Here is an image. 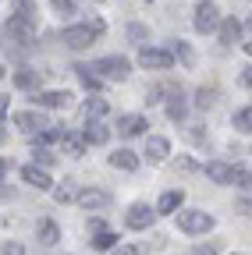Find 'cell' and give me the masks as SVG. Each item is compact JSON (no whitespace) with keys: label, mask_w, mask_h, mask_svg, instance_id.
Masks as SVG:
<instances>
[{"label":"cell","mask_w":252,"mask_h":255,"mask_svg":"<svg viewBox=\"0 0 252 255\" xmlns=\"http://www.w3.org/2000/svg\"><path fill=\"white\" fill-rule=\"evenodd\" d=\"M128 39H132V43H146V39H149V32H146L142 25H128Z\"/></svg>","instance_id":"836d02e7"},{"label":"cell","mask_w":252,"mask_h":255,"mask_svg":"<svg viewBox=\"0 0 252 255\" xmlns=\"http://www.w3.org/2000/svg\"><path fill=\"white\" fill-rule=\"evenodd\" d=\"M21 181H25V184H32L36 191H50V188H53V181H50L46 167H39V163H28V167H21Z\"/></svg>","instance_id":"ba28073f"},{"label":"cell","mask_w":252,"mask_h":255,"mask_svg":"<svg viewBox=\"0 0 252 255\" xmlns=\"http://www.w3.org/2000/svg\"><path fill=\"white\" fill-rule=\"evenodd\" d=\"M39 241H43V245H57V241H60V231H57L53 220H43V223H39Z\"/></svg>","instance_id":"484cf974"},{"label":"cell","mask_w":252,"mask_h":255,"mask_svg":"<svg viewBox=\"0 0 252 255\" xmlns=\"http://www.w3.org/2000/svg\"><path fill=\"white\" fill-rule=\"evenodd\" d=\"M192 25H196V32H213V28H220V11H217V4L213 0H203V4L196 7V18H192Z\"/></svg>","instance_id":"5b68a950"},{"label":"cell","mask_w":252,"mask_h":255,"mask_svg":"<svg viewBox=\"0 0 252 255\" xmlns=\"http://www.w3.org/2000/svg\"><path fill=\"white\" fill-rule=\"evenodd\" d=\"M188 255H217V248H213V245H196Z\"/></svg>","instance_id":"8d00e7d4"},{"label":"cell","mask_w":252,"mask_h":255,"mask_svg":"<svg viewBox=\"0 0 252 255\" xmlns=\"http://www.w3.org/2000/svg\"><path fill=\"white\" fill-rule=\"evenodd\" d=\"M153 216H156V209H149L146 202H135L124 220H128V227H132V231H146L149 223H153Z\"/></svg>","instance_id":"9c48e42d"},{"label":"cell","mask_w":252,"mask_h":255,"mask_svg":"<svg viewBox=\"0 0 252 255\" xmlns=\"http://www.w3.org/2000/svg\"><path fill=\"white\" fill-rule=\"evenodd\" d=\"M36 107H43V110H68L71 107V92H64V89L36 92Z\"/></svg>","instance_id":"52a82bcc"},{"label":"cell","mask_w":252,"mask_h":255,"mask_svg":"<svg viewBox=\"0 0 252 255\" xmlns=\"http://www.w3.org/2000/svg\"><path fill=\"white\" fill-rule=\"evenodd\" d=\"M32 163H39V167H50V163H53V156H50L43 145H39V149L32 145Z\"/></svg>","instance_id":"1f68e13d"},{"label":"cell","mask_w":252,"mask_h":255,"mask_svg":"<svg viewBox=\"0 0 252 255\" xmlns=\"http://www.w3.org/2000/svg\"><path fill=\"white\" fill-rule=\"evenodd\" d=\"M185 114H188V103H185L181 89H174V96L167 100V117H171V121H185Z\"/></svg>","instance_id":"ffe728a7"},{"label":"cell","mask_w":252,"mask_h":255,"mask_svg":"<svg viewBox=\"0 0 252 255\" xmlns=\"http://www.w3.org/2000/svg\"><path fill=\"white\" fill-rule=\"evenodd\" d=\"M114 255H139V248H132V245H121Z\"/></svg>","instance_id":"74e56055"},{"label":"cell","mask_w":252,"mask_h":255,"mask_svg":"<svg viewBox=\"0 0 252 255\" xmlns=\"http://www.w3.org/2000/svg\"><path fill=\"white\" fill-rule=\"evenodd\" d=\"M171 53H174V57H178V60L185 64V68H192V64H196V53L188 50V46H185L181 39H178V43H171Z\"/></svg>","instance_id":"4316f807"},{"label":"cell","mask_w":252,"mask_h":255,"mask_svg":"<svg viewBox=\"0 0 252 255\" xmlns=\"http://www.w3.org/2000/svg\"><path fill=\"white\" fill-rule=\"evenodd\" d=\"M11 7H14V14H25L36 21V0H11Z\"/></svg>","instance_id":"f1b7e54d"},{"label":"cell","mask_w":252,"mask_h":255,"mask_svg":"<svg viewBox=\"0 0 252 255\" xmlns=\"http://www.w3.org/2000/svg\"><path fill=\"white\" fill-rule=\"evenodd\" d=\"M110 167L132 174V170H139V156H135L132 149H114V152H110Z\"/></svg>","instance_id":"5bb4252c"},{"label":"cell","mask_w":252,"mask_h":255,"mask_svg":"<svg viewBox=\"0 0 252 255\" xmlns=\"http://www.w3.org/2000/svg\"><path fill=\"white\" fill-rule=\"evenodd\" d=\"M75 75H78V78H82V85H85V89H89V92H96V89H100V85H103V78H100V75H96V71H92V68H85V64H78V68H75Z\"/></svg>","instance_id":"603a6c76"},{"label":"cell","mask_w":252,"mask_h":255,"mask_svg":"<svg viewBox=\"0 0 252 255\" xmlns=\"http://www.w3.org/2000/svg\"><path fill=\"white\" fill-rule=\"evenodd\" d=\"M60 145H64L68 156H82L89 142H85V135H64V142H60Z\"/></svg>","instance_id":"d4e9b609"},{"label":"cell","mask_w":252,"mask_h":255,"mask_svg":"<svg viewBox=\"0 0 252 255\" xmlns=\"http://www.w3.org/2000/svg\"><path fill=\"white\" fill-rule=\"evenodd\" d=\"M53 199H57L60 206H64V202H71V199H78V191H75V188H71V184L64 181V184H60V188H53Z\"/></svg>","instance_id":"f546056e"},{"label":"cell","mask_w":252,"mask_h":255,"mask_svg":"<svg viewBox=\"0 0 252 255\" xmlns=\"http://www.w3.org/2000/svg\"><path fill=\"white\" fill-rule=\"evenodd\" d=\"M78 206L82 209H103V206H110V195H107V191H100V188H82L78 191Z\"/></svg>","instance_id":"8fae6325"},{"label":"cell","mask_w":252,"mask_h":255,"mask_svg":"<svg viewBox=\"0 0 252 255\" xmlns=\"http://www.w3.org/2000/svg\"><path fill=\"white\" fill-rule=\"evenodd\" d=\"M139 64L142 68H153V71H167L174 64V53L171 50H156V46H142L139 50Z\"/></svg>","instance_id":"8992f818"},{"label":"cell","mask_w":252,"mask_h":255,"mask_svg":"<svg viewBox=\"0 0 252 255\" xmlns=\"http://www.w3.org/2000/svg\"><path fill=\"white\" fill-rule=\"evenodd\" d=\"M167 156H171V142H167V138H160V135L146 138V159H149L153 167H160Z\"/></svg>","instance_id":"30bf717a"},{"label":"cell","mask_w":252,"mask_h":255,"mask_svg":"<svg viewBox=\"0 0 252 255\" xmlns=\"http://www.w3.org/2000/svg\"><path fill=\"white\" fill-rule=\"evenodd\" d=\"M92 71H100V78H110V82H124L132 75V64L124 57H100L92 64Z\"/></svg>","instance_id":"3957f363"},{"label":"cell","mask_w":252,"mask_h":255,"mask_svg":"<svg viewBox=\"0 0 252 255\" xmlns=\"http://www.w3.org/2000/svg\"><path fill=\"white\" fill-rule=\"evenodd\" d=\"M245 53H249V57H252V39H249V43H245Z\"/></svg>","instance_id":"ab89813d"},{"label":"cell","mask_w":252,"mask_h":255,"mask_svg":"<svg viewBox=\"0 0 252 255\" xmlns=\"http://www.w3.org/2000/svg\"><path fill=\"white\" fill-rule=\"evenodd\" d=\"M114 245H117V234H110V231L92 234V248H96V252H107V248H114Z\"/></svg>","instance_id":"83f0119b"},{"label":"cell","mask_w":252,"mask_h":255,"mask_svg":"<svg viewBox=\"0 0 252 255\" xmlns=\"http://www.w3.org/2000/svg\"><path fill=\"white\" fill-rule=\"evenodd\" d=\"M235 213H242V216L252 220V195H242V199L235 202Z\"/></svg>","instance_id":"d6a6232c"},{"label":"cell","mask_w":252,"mask_h":255,"mask_svg":"<svg viewBox=\"0 0 252 255\" xmlns=\"http://www.w3.org/2000/svg\"><path fill=\"white\" fill-rule=\"evenodd\" d=\"M4 39H11V43H32L36 39V21L25 18V14H11L4 21Z\"/></svg>","instance_id":"6da1fadb"},{"label":"cell","mask_w":252,"mask_h":255,"mask_svg":"<svg viewBox=\"0 0 252 255\" xmlns=\"http://www.w3.org/2000/svg\"><path fill=\"white\" fill-rule=\"evenodd\" d=\"M231 124H235V131H242V135H252V107H242V110H235Z\"/></svg>","instance_id":"7402d4cb"},{"label":"cell","mask_w":252,"mask_h":255,"mask_svg":"<svg viewBox=\"0 0 252 255\" xmlns=\"http://www.w3.org/2000/svg\"><path fill=\"white\" fill-rule=\"evenodd\" d=\"M181 202H185V191L181 188H171L160 195V202H156V213H181Z\"/></svg>","instance_id":"2e32d148"},{"label":"cell","mask_w":252,"mask_h":255,"mask_svg":"<svg viewBox=\"0 0 252 255\" xmlns=\"http://www.w3.org/2000/svg\"><path fill=\"white\" fill-rule=\"evenodd\" d=\"M206 177L213 184H231L235 181V167L224 163V159H210V163H206Z\"/></svg>","instance_id":"4fadbf2b"},{"label":"cell","mask_w":252,"mask_h":255,"mask_svg":"<svg viewBox=\"0 0 252 255\" xmlns=\"http://www.w3.org/2000/svg\"><path fill=\"white\" fill-rule=\"evenodd\" d=\"M14 85H18V89H39V75H36L32 68H18V71H14Z\"/></svg>","instance_id":"cb8c5ba5"},{"label":"cell","mask_w":252,"mask_h":255,"mask_svg":"<svg viewBox=\"0 0 252 255\" xmlns=\"http://www.w3.org/2000/svg\"><path fill=\"white\" fill-rule=\"evenodd\" d=\"M117 131H121L124 138L142 135V131H146V117H139V114H124V117L117 121Z\"/></svg>","instance_id":"9a60e30c"},{"label":"cell","mask_w":252,"mask_h":255,"mask_svg":"<svg viewBox=\"0 0 252 255\" xmlns=\"http://www.w3.org/2000/svg\"><path fill=\"white\" fill-rule=\"evenodd\" d=\"M217 32H220V43L231 46V43H238V39H242V21H238V18H224Z\"/></svg>","instance_id":"e0dca14e"},{"label":"cell","mask_w":252,"mask_h":255,"mask_svg":"<svg viewBox=\"0 0 252 255\" xmlns=\"http://www.w3.org/2000/svg\"><path fill=\"white\" fill-rule=\"evenodd\" d=\"M82 110H85V117H89V121H100V117L107 114V100H103V96H96V92H92L89 100L82 103Z\"/></svg>","instance_id":"d6986e66"},{"label":"cell","mask_w":252,"mask_h":255,"mask_svg":"<svg viewBox=\"0 0 252 255\" xmlns=\"http://www.w3.org/2000/svg\"><path fill=\"white\" fill-rule=\"evenodd\" d=\"M57 14H75V0H50Z\"/></svg>","instance_id":"e575fe53"},{"label":"cell","mask_w":252,"mask_h":255,"mask_svg":"<svg viewBox=\"0 0 252 255\" xmlns=\"http://www.w3.org/2000/svg\"><path fill=\"white\" fill-rule=\"evenodd\" d=\"M231 184H238L242 191H252V174L245 170V167H235V181Z\"/></svg>","instance_id":"4dcf8cb0"},{"label":"cell","mask_w":252,"mask_h":255,"mask_svg":"<svg viewBox=\"0 0 252 255\" xmlns=\"http://www.w3.org/2000/svg\"><path fill=\"white\" fill-rule=\"evenodd\" d=\"M82 135H85V142H89V145H103V142L110 138V131H107V128H103L100 121H89Z\"/></svg>","instance_id":"ac0fdd59"},{"label":"cell","mask_w":252,"mask_h":255,"mask_svg":"<svg viewBox=\"0 0 252 255\" xmlns=\"http://www.w3.org/2000/svg\"><path fill=\"white\" fill-rule=\"evenodd\" d=\"M178 227L185 234H210L213 231V216L203 209H181L178 213Z\"/></svg>","instance_id":"7a4b0ae2"},{"label":"cell","mask_w":252,"mask_h":255,"mask_svg":"<svg viewBox=\"0 0 252 255\" xmlns=\"http://www.w3.org/2000/svg\"><path fill=\"white\" fill-rule=\"evenodd\" d=\"M4 255H25V248L18 241H4Z\"/></svg>","instance_id":"d590c367"},{"label":"cell","mask_w":252,"mask_h":255,"mask_svg":"<svg viewBox=\"0 0 252 255\" xmlns=\"http://www.w3.org/2000/svg\"><path fill=\"white\" fill-rule=\"evenodd\" d=\"M96 36H100V32L92 28L89 21H85V25H68V28H64V46H71V50H89L92 43H96Z\"/></svg>","instance_id":"277c9868"},{"label":"cell","mask_w":252,"mask_h":255,"mask_svg":"<svg viewBox=\"0 0 252 255\" xmlns=\"http://www.w3.org/2000/svg\"><path fill=\"white\" fill-rule=\"evenodd\" d=\"M14 124L25 128V131H46V128H53V124H46V114L43 110H25V114L14 117Z\"/></svg>","instance_id":"7c38bea8"},{"label":"cell","mask_w":252,"mask_h":255,"mask_svg":"<svg viewBox=\"0 0 252 255\" xmlns=\"http://www.w3.org/2000/svg\"><path fill=\"white\" fill-rule=\"evenodd\" d=\"M242 85H249V89H252V68H245V71H242Z\"/></svg>","instance_id":"f35d334b"},{"label":"cell","mask_w":252,"mask_h":255,"mask_svg":"<svg viewBox=\"0 0 252 255\" xmlns=\"http://www.w3.org/2000/svg\"><path fill=\"white\" fill-rule=\"evenodd\" d=\"M217 100H220V89H217V85H203V89L196 92V107H199V110L217 107Z\"/></svg>","instance_id":"44dd1931"}]
</instances>
